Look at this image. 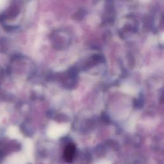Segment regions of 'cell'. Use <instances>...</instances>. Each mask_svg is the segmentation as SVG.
Wrapping results in <instances>:
<instances>
[{
    "instance_id": "6da1fadb",
    "label": "cell",
    "mask_w": 164,
    "mask_h": 164,
    "mask_svg": "<svg viewBox=\"0 0 164 164\" xmlns=\"http://www.w3.org/2000/svg\"><path fill=\"white\" fill-rule=\"evenodd\" d=\"M51 44H54L56 47H63L64 45H68L70 44L71 37L68 33L62 31H54L51 36Z\"/></svg>"
},
{
    "instance_id": "7a4b0ae2",
    "label": "cell",
    "mask_w": 164,
    "mask_h": 164,
    "mask_svg": "<svg viewBox=\"0 0 164 164\" xmlns=\"http://www.w3.org/2000/svg\"><path fill=\"white\" fill-rule=\"evenodd\" d=\"M76 152V148L73 144H69L65 147L63 152V158L68 163L73 162Z\"/></svg>"
},
{
    "instance_id": "3957f363",
    "label": "cell",
    "mask_w": 164,
    "mask_h": 164,
    "mask_svg": "<svg viewBox=\"0 0 164 164\" xmlns=\"http://www.w3.org/2000/svg\"><path fill=\"white\" fill-rule=\"evenodd\" d=\"M19 12H20L19 8L16 5H14V6L11 7L8 10L7 12L4 14L6 17V19L7 18H14L19 14Z\"/></svg>"
},
{
    "instance_id": "277c9868",
    "label": "cell",
    "mask_w": 164,
    "mask_h": 164,
    "mask_svg": "<svg viewBox=\"0 0 164 164\" xmlns=\"http://www.w3.org/2000/svg\"><path fill=\"white\" fill-rule=\"evenodd\" d=\"M4 28H5V30L10 31L15 30L17 28V27H16L14 26H12V25H8V26H5Z\"/></svg>"
}]
</instances>
